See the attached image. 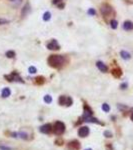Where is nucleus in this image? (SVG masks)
I'll return each instance as SVG.
<instances>
[{
  "mask_svg": "<svg viewBox=\"0 0 133 150\" xmlns=\"http://www.w3.org/2000/svg\"><path fill=\"white\" fill-rule=\"evenodd\" d=\"M48 63L50 66L55 67V68H59V67L63 66L65 64V58L61 55H51L48 58Z\"/></svg>",
  "mask_w": 133,
  "mask_h": 150,
  "instance_id": "f257e3e1",
  "label": "nucleus"
},
{
  "mask_svg": "<svg viewBox=\"0 0 133 150\" xmlns=\"http://www.w3.org/2000/svg\"><path fill=\"white\" fill-rule=\"evenodd\" d=\"M54 133L57 134V135H61L62 133L65 131V125L63 122H60V121H56L54 124Z\"/></svg>",
  "mask_w": 133,
  "mask_h": 150,
  "instance_id": "f03ea898",
  "label": "nucleus"
},
{
  "mask_svg": "<svg viewBox=\"0 0 133 150\" xmlns=\"http://www.w3.org/2000/svg\"><path fill=\"white\" fill-rule=\"evenodd\" d=\"M59 103L61 105H66V106H70L72 104V99L68 96H61L59 98Z\"/></svg>",
  "mask_w": 133,
  "mask_h": 150,
  "instance_id": "7ed1b4c3",
  "label": "nucleus"
},
{
  "mask_svg": "<svg viewBox=\"0 0 133 150\" xmlns=\"http://www.w3.org/2000/svg\"><path fill=\"white\" fill-rule=\"evenodd\" d=\"M47 48L50 50H58L59 48H60V46H59V44L56 40H51L49 43L47 44Z\"/></svg>",
  "mask_w": 133,
  "mask_h": 150,
  "instance_id": "20e7f679",
  "label": "nucleus"
},
{
  "mask_svg": "<svg viewBox=\"0 0 133 150\" xmlns=\"http://www.w3.org/2000/svg\"><path fill=\"white\" fill-rule=\"evenodd\" d=\"M101 13L106 17L109 16V15L112 13V8L110 6H108V5H103L101 7Z\"/></svg>",
  "mask_w": 133,
  "mask_h": 150,
  "instance_id": "39448f33",
  "label": "nucleus"
},
{
  "mask_svg": "<svg viewBox=\"0 0 133 150\" xmlns=\"http://www.w3.org/2000/svg\"><path fill=\"white\" fill-rule=\"evenodd\" d=\"M89 134V128L86 126H82L80 127L79 130H78V135L80 137H86L87 135Z\"/></svg>",
  "mask_w": 133,
  "mask_h": 150,
  "instance_id": "423d86ee",
  "label": "nucleus"
},
{
  "mask_svg": "<svg viewBox=\"0 0 133 150\" xmlns=\"http://www.w3.org/2000/svg\"><path fill=\"white\" fill-rule=\"evenodd\" d=\"M6 78H7V79H8L9 81H20V82H22L21 78L19 77V75H18L17 73H15V72H13L11 75L6 76Z\"/></svg>",
  "mask_w": 133,
  "mask_h": 150,
  "instance_id": "0eeeda50",
  "label": "nucleus"
},
{
  "mask_svg": "<svg viewBox=\"0 0 133 150\" xmlns=\"http://www.w3.org/2000/svg\"><path fill=\"white\" fill-rule=\"evenodd\" d=\"M51 130H52V127H51L50 124H45V125H43V126L40 127V131H41L42 133H44V134L50 133Z\"/></svg>",
  "mask_w": 133,
  "mask_h": 150,
  "instance_id": "6e6552de",
  "label": "nucleus"
},
{
  "mask_svg": "<svg viewBox=\"0 0 133 150\" xmlns=\"http://www.w3.org/2000/svg\"><path fill=\"white\" fill-rule=\"evenodd\" d=\"M68 148L71 149V150H78L80 148V145H79L78 142L74 140V141H72V142H70V143H69Z\"/></svg>",
  "mask_w": 133,
  "mask_h": 150,
  "instance_id": "1a4fd4ad",
  "label": "nucleus"
},
{
  "mask_svg": "<svg viewBox=\"0 0 133 150\" xmlns=\"http://www.w3.org/2000/svg\"><path fill=\"white\" fill-rule=\"evenodd\" d=\"M96 66H97V68L100 70V71H102V72H106V71L108 70L107 66H106L103 62H101V61H98L97 63H96Z\"/></svg>",
  "mask_w": 133,
  "mask_h": 150,
  "instance_id": "9d476101",
  "label": "nucleus"
},
{
  "mask_svg": "<svg viewBox=\"0 0 133 150\" xmlns=\"http://www.w3.org/2000/svg\"><path fill=\"white\" fill-rule=\"evenodd\" d=\"M123 28L125 30H133V22L131 21H125L123 24Z\"/></svg>",
  "mask_w": 133,
  "mask_h": 150,
  "instance_id": "9b49d317",
  "label": "nucleus"
},
{
  "mask_svg": "<svg viewBox=\"0 0 133 150\" xmlns=\"http://www.w3.org/2000/svg\"><path fill=\"white\" fill-rule=\"evenodd\" d=\"M28 135L26 133H24V132H18V133H13L12 134V137H20L22 138V139H27V137Z\"/></svg>",
  "mask_w": 133,
  "mask_h": 150,
  "instance_id": "f8f14e48",
  "label": "nucleus"
},
{
  "mask_svg": "<svg viewBox=\"0 0 133 150\" xmlns=\"http://www.w3.org/2000/svg\"><path fill=\"white\" fill-rule=\"evenodd\" d=\"M10 94H11V91H10L9 88H4L2 90V97L3 98H6V97L10 96Z\"/></svg>",
  "mask_w": 133,
  "mask_h": 150,
  "instance_id": "ddd939ff",
  "label": "nucleus"
},
{
  "mask_svg": "<svg viewBox=\"0 0 133 150\" xmlns=\"http://www.w3.org/2000/svg\"><path fill=\"white\" fill-rule=\"evenodd\" d=\"M120 55H121V57H122L123 59H125V60H127V59H130V57H131V55L128 53V52H126V51H121L120 52Z\"/></svg>",
  "mask_w": 133,
  "mask_h": 150,
  "instance_id": "4468645a",
  "label": "nucleus"
},
{
  "mask_svg": "<svg viewBox=\"0 0 133 150\" xmlns=\"http://www.w3.org/2000/svg\"><path fill=\"white\" fill-rule=\"evenodd\" d=\"M112 74H113L115 77H120L122 73H121V70H120L119 68H116V69H113V70H112Z\"/></svg>",
  "mask_w": 133,
  "mask_h": 150,
  "instance_id": "2eb2a0df",
  "label": "nucleus"
},
{
  "mask_svg": "<svg viewBox=\"0 0 133 150\" xmlns=\"http://www.w3.org/2000/svg\"><path fill=\"white\" fill-rule=\"evenodd\" d=\"M53 3L54 4H56L59 8H63V6H64L63 0H53Z\"/></svg>",
  "mask_w": 133,
  "mask_h": 150,
  "instance_id": "dca6fc26",
  "label": "nucleus"
},
{
  "mask_svg": "<svg viewBox=\"0 0 133 150\" xmlns=\"http://www.w3.org/2000/svg\"><path fill=\"white\" fill-rule=\"evenodd\" d=\"M51 18V13L50 12H45L44 13V15H43V19L45 20V21H47V20H49Z\"/></svg>",
  "mask_w": 133,
  "mask_h": 150,
  "instance_id": "f3484780",
  "label": "nucleus"
},
{
  "mask_svg": "<svg viewBox=\"0 0 133 150\" xmlns=\"http://www.w3.org/2000/svg\"><path fill=\"white\" fill-rule=\"evenodd\" d=\"M6 56H7V57H9V58H13L14 57V56H15V52H14V51H7L6 52Z\"/></svg>",
  "mask_w": 133,
  "mask_h": 150,
  "instance_id": "a211bd4d",
  "label": "nucleus"
},
{
  "mask_svg": "<svg viewBox=\"0 0 133 150\" xmlns=\"http://www.w3.org/2000/svg\"><path fill=\"white\" fill-rule=\"evenodd\" d=\"M102 109H103V111H105V112H109L110 107H109V105H108V104L104 103V104L102 105Z\"/></svg>",
  "mask_w": 133,
  "mask_h": 150,
  "instance_id": "6ab92c4d",
  "label": "nucleus"
},
{
  "mask_svg": "<svg viewBox=\"0 0 133 150\" xmlns=\"http://www.w3.org/2000/svg\"><path fill=\"white\" fill-rule=\"evenodd\" d=\"M117 24H118V22L116 20H111V22H110L111 28H113V29H116L117 28Z\"/></svg>",
  "mask_w": 133,
  "mask_h": 150,
  "instance_id": "aec40b11",
  "label": "nucleus"
},
{
  "mask_svg": "<svg viewBox=\"0 0 133 150\" xmlns=\"http://www.w3.org/2000/svg\"><path fill=\"white\" fill-rule=\"evenodd\" d=\"M44 101H45L46 103H51L52 102V98H51L50 95H46L45 97H44Z\"/></svg>",
  "mask_w": 133,
  "mask_h": 150,
  "instance_id": "412c9836",
  "label": "nucleus"
},
{
  "mask_svg": "<svg viewBox=\"0 0 133 150\" xmlns=\"http://www.w3.org/2000/svg\"><path fill=\"white\" fill-rule=\"evenodd\" d=\"M10 20L8 19H4V18H0V25H4V24H7L9 23Z\"/></svg>",
  "mask_w": 133,
  "mask_h": 150,
  "instance_id": "4be33fe9",
  "label": "nucleus"
},
{
  "mask_svg": "<svg viewBox=\"0 0 133 150\" xmlns=\"http://www.w3.org/2000/svg\"><path fill=\"white\" fill-rule=\"evenodd\" d=\"M0 149H1V150H14L12 147H9V146H4V145H0Z\"/></svg>",
  "mask_w": 133,
  "mask_h": 150,
  "instance_id": "5701e85b",
  "label": "nucleus"
},
{
  "mask_svg": "<svg viewBox=\"0 0 133 150\" xmlns=\"http://www.w3.org/2000/svg\"><path fill=\"white\" fill-rule=\"evenodd\" d=\"M36 68L34 66H31V67H29V73H32V74H34V73H36Z\"/></svg>",
  "mask_w": 133,
  "mask_h": 150,
  "instance_id": "b1692460",
  "label": "nucleus"
},
{
  "mask_svg": "<svg viewBox=\"0 0 133 150\" xmlns=\"http://www.w3.org/2000/svg\"><path fill=\"white\" fill-rule=\"evenodd\" d=\"M10 2H12V3H14V4H16V5H19L20 3L22 2V0H9Z\"/></svg>",
  "mask_w": 133,
  "mask_h": 150,
  "instance_id": "393cba45",
  "label": "nucleus"
},
{
  "mask_svg": "<svg viewBox=\"0 0 133 150\" xmlns=\"http://www.w3.org/2000/svg\"><path fill=\"white\" fill-rule=\"evenodd\" d=\"M88 14H89V15H95V14H96V11H95L94 9L90 8L89 10H88Z\"/></svg>",
  "mask_w": 133,
  "mask_h": 150,
  "instance_id": "a878e982",
  "label": "nucleus"
},
{
  "mask_svg": "<svg viewBox=\"0 0 133 150\" xmlns=\"http://www.w3.org/2000/svg\"><path fill=\"white\" fill-rule=\"evenodd\" d=\"M104 135H105L106 137H112V133L109 132V131H105V132H104Z\"/></svg>",
  "mask_w": 133,
  "mask_h": 150,
  "instance_id": "bb28decb",
  "label": "nucleus"
},
{
  "mask_svg": "<svg viewBox=\"0 0 133 150\" xmlns=\"http://www.w3.org/2000/svg\"><path fill=\"white\" fill-rule=\"evenodd\" d=\"M126 86H127V84H126V83H124V84L121 85V88H122V89H125V87H126Z\"/></svg>",
  "mask_w": 133,
  "mask_h": 150,
  "instance_id": "cd10ccee",
  "label": "nucleus"
},
{
  "mask_svg": "<svg viewBox=\"0 0 133 150\" xmlns=\"http://www.w3.org/2000/svg\"><path fill=\"white\" fill-rule=\"evenodd\" d=\"M130 118H131V120L133 121V112H132V114H131V116H130Z\"/></svg>",
  "mask_w": 133,
  "mask_h": 150,
  "instance_id": "c85d7f7f",
  "label": "nucleus"
},
{
  "mask_svg": "<svg viewBox=\"0 0 133 150\" xmlns=\"http://www.w3.org/2000/svg\"><path fill=\"white\" fill-rule=\"evenodd\" d=\"M86 150H92V149H90V148H89V149H86Z\"/></svg>",
  "mask_w": 133,
  "mask_h": 150,
  "instance_id": "c756f323",
  "label": "nucleus"
}]
</instances>
